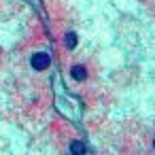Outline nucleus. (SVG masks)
I'll use <instances>...</instances> for the list:
<instances>
[{"label": "nucleus", "instance_id": "f03ea898", "mask_svg": "<svg viewBox=\"0 0 155 155\" xmlns=\"http://www.w3.org/2000/svg\"><path fill=\"white\" fill-rule=\"evenodd\" d=\"M70 74H72L74 81H85V79H87V70H85V66H81V64H74V66L70 68Z\"/></svg>", "mask_w": 155, "mask_h": 155}, {"label": "nucleus", "instance_id": "f257e3e1", "mask_svg": "<svg viewBox=\"0 0 155 155\" xmlns=\"http://www.w3.org/2000/svg\"><path fill=\"white\" fill-rule=\"evenodd\" d=\"M30 64H32V68H34V70H45V68L51 64V58H49L47 53H43V51H41V53H34V55H32Z\"/></svg>", "mask_w": 155, "mask_h": 155}, {"label": "nucleus", "instance_id": "7ed1b4c3", "mask_svg": "<svg viewBox=\"0 0 155 155\" xmlns=\"http://www.w3.org/2000/svg\"><path fill=\"white\" fill-rule=\"evenodd\" d=\"M70 153H72V155H83V153H85V144H83L81 140H72V142H70Z\"/></svg>", "mask_w": 155, "mask_h": 155}, {"label": "nucleus", "instance_id": "20e7f679", "mask_svg": "<svg viewBox=\"0 0 155 155\" xmlns=\"http://www.w3.org/2000/svg\"><path fill=\"white\" fill-rule=\"evenodd\" d=\"M66 47H68V49H74V47H77V34H74V32H68V34H66Z\"/></svg>", "mask_w": 155, "mask_h": 155}]
</instances>
